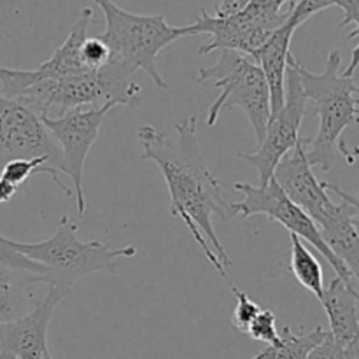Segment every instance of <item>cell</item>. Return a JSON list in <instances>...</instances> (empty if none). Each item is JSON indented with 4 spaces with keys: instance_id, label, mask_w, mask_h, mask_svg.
<instances>
[{
    "instance_id": "obj_7",
    "label": "cell",
    "mask_w": 359,
    "mask_h": 359,
    "mask_svg": "<svg viewBox=\"0 0 359 359\" xmlns=\"http://www.w3.org/2000/svg\"><path fill=\"white\" fill-rule=\"evenodd\" d=\"M205 81H214L219 88V97L207 109V125L212 128L221 112L238 107L251 121L256 142H262L270 119V91L255 60L242 53L221 51L212 67L198 69L196 83Z\"/></svg>"
},
{
    "instance_id": "obj_16",
    "label": "cell",
    "mask_w": 359,
    "mask_h": 359,
    "mask_svg": "<svg viewBox=\"0 0 359 359\" xmlns=\"http://www.w3.org/2000/svg\"><path fill=\"white\" fill-rule=\"evenodd\" d=\"M298 28L290 20L277 28L251 56L265 76L270 91V116L277 114L284 105V79L287 58L291 55V39Z\"/></svg>"
},
{
    "instance_id": "obj_26",
    "label": "cell",
    "mask_w": 359,
    "mask_h": 359,
    "mask_svg": "<svg viewBox=\"0 0 359 359\" xmlns=\"http://www.w3.org/2000/svg\"><path fill=\"white\" fill-rule=\"evenodd\" d=\"M305 359H359V344L342 346L328 333L326 339L318 344Z\"/></svg>"
},
{
    "instance_id": "obj_2",
    "label": "cell",
    "mask_w": 359,
    "mask_h": 359,
    "mask_svg": "<svg viewBox=\"0 0 359 359\" xmlns=\"http://www.w3.org/2000/svg\"><path fill=\"white\" fill-rule=\"evenodd\" d=\"M135 74L114 62L97 70L65 77H46L34 70L7 69L0 65V86L4 97L27 105L41 118L62 116L84 105L112 104L114 107H139L142 102Z\"/></svg>"
},
{
    "instance_id": "obj_25",
    "label": "cell",
    "mask_w": 359,
    "mask_h": 359,
    "mask_svg": "<svg viewBox=\"0 0 359 359\" xmlns=\"http://www.w3.org/2000/svg\"><path fill=\"white\" fill-rule=\"evenodd\" d=\"M277 318L272 311L269 309H262L258 316H256L255 321L251 323L248 330V335L252 340H258V342H265L266 346H276L280 342V333L276 326Z\"/></svg>"
},
{
    "instance_id": "obj_28",
    "label": "cell",
    "mask_w": 359,
    "mask_h": 359,
    "mask_svg": "<svg viewBox=\"0 0 359 359\" xmlns=\"http://www.w3.org/2000/svg\"><path fill=\"white\" fill-rule=\"evenodd\" d=\"M18 191H20V189L14 188V186H11L9 182H6L0 179V205H2V203L11 202Z\"/></svg>"
},
{
    "instance_id": "obj_3",
    "label": "cell",
    "mask_w": 359,
    "mask_h": 359,
    "mask_svg": "<svg viewBox=\"0 0 359 359\" xmlns=\"http://www.w3.org/2000/svg\"><path fill=\"white\" fill-rule=\"evenodd\" d=\"M342 55L337 49L328 53L326 67L321 74L305 69L294 56V69L300 76L302 88L314 104L319 118L318 135L307 139V160L312 168L330 172L342 156L349 165L356 161L358 149L349 151L344 140V132L349 126L358 125L359 119V91L354 72L358 67V48L353 49L349 67L340 72Z\"/></svg>"
},
{
    "instance_id": "obj_9",
    "label": "cell",
    "mask_w": 359,
    "mask_h": 359,
    "mask_svg": "<svg viewBox=\"0 0 359 359\" xmlns=\"http://www.w3.org/2000/svg\"><path fill=\"white\" fill-rule=\"evenodd\" d=\"M48 161L55 182L67 196L72 189L65 186L58 174H63V160L58 144L48 132L41 116L20 102L0 95V168L11 160Z\"/></svg>"
},
{
    "instance_id": "obj_1",
    "label": "cell",
    "mask_w": 359,
    "mask_h": 359,
    "mask_svg": "<svg viewBox=\"0 0 359 359\" xmlns=\"http://www.w3.org/2000/svg\"><path fill=\"white\" fill-rule=\"evenodd\" d=\"M142 160L154 161L170 193V212L179 217L205 258L228 283L231 259L217 238L212 217L230 221L233 207L224 200L221 182L207 167L196 133V118L189 116L175 123L170 132H160L153 125H144L137 133Z\"/></svg>"
},
{
    "instance_id": "obj_21",
    "label": "cell",
    "mask_w": 359,
    "mask_h": 359,
    "mask_svg": "<svg viewBox=\"0 0 359 359\" xmlns=\"http://www.w3.org/2000/svg\"><path fill=\"white\" fill-rule=\"evenodd\" d=\"M330 7H340L344 11V20L340 21L339 27H353L349 39H356L359 34V0H297L290 21L294 27L300 28L314 14Z\"/></svg>"
},
{
    "instance_id": "obj_29",
    "label": "cell",
    "mask_w": 359,
    "mask_h": 359,
    "mask_svg": "<svg viewBox=\"0 0 359 359\" xmlns=\"http://www.w3.org/2000/svg\"><path fill=\"white\" fill-rule=\"evenodd\" d=\"M0 359H16V358H14L13 354H9V353H4V351H2V353H0Z\"/></svg>"
},
{
    "instance_id": "obj_17",
    "label": "cell",
    "mask_w": 359,
    "mask_h": 359,
    "mask_svg": "<svg viewBox=\"0 0 359 359\" xmlns=\"http://www.w3.org/2000/svg\"><path fill=\"white\" fill-rule=\"evenodd\" d=\"M91 20H93V9L84 7L77 16L76 23L70 27L69 35L62 42V46L53 53L51 58L41 63L35 69V72L46 77H65L88 72L90 69H86L83 58H81V46H83L84 39L88 37V28H90Z\"/></svg>"
},
{
    "instance_id": "obj_24",
    "label": "cell",
    "mask_w": 359,
    "mask_h": 359,
    "mask_svg": "<svg viewBox=\"0 0 359 359\" xmlns=\"http://www.w3.org/2000/svg\"><path fill=\"white\" fill-rule=\"evenodd\" d=\"M0 266H7V269L21 270V272H30L34 276H37L42 283V273H44V269H42L39 263L32 262L27 256L21 255L20 251H16L14 248V241H9L4 235H0Z\"/></svg>"
},
{
    "instance_id": "obj_4",
    "label": "cell",
    "mask_w": 359,
    "mask_h": 359,
    "mask_svg": "<svg viewBox=\"0 0 359 359\" xmlns=\"http://www.w3.org/2000/svg\"><path fill=\"white\" fill-rule=\"evenodd\" d=\"M105 18V30L98 37L107 46L109 62L137 74L144 70L154 86L168 90L156 67L158 55L172 42L186 37L188 27H172L161 14H135L112 0H93Z\"/></svg>"
},
{
    "instance_id": "obj_11",
    "label": "cell",
    "mask_w": 359,
    "mask_h": 359,
    "mask_svg": "<svg viewBox=\"0 0 359 359\" xmlns=\"http://www.w3.org/2000/svg\"><path fill=\"white\" fill-rule=\"evenodd\" d=\"M112 109H114V105L105 104L100 107L74 109V111L63 112L62 116H56V118H42V123L60 147L63 160V174L72 179L79 217L86 214L83 175L88 153H90L95 140L98 139L102 125H104L105 118Z\"/></svg>"
},
{
    "instance_id": "obj_14",
    "label": "cell",
    "mask_w": 359,
    "mask_h": 359,
    "mask_svg": "<svg viewBox=\"0 0 359 359\" xmlns=\"http://www.w3.org/2000/svg\"><path fill=\"white\" fill-rule=\"evenodd\" d=\"M272 177L280 186L284 195L294 205L300 207L312 221L318 219L332 203L328 191L312 172L307 160V139L298 140L297 146L277 163Z\"/></svg>"
},
{
    "instance_id": "obj_30",
    "label": "cell",
    "mask_w": 359,
    "mask_h": 359,
    "mask_svg": "<svg viewBox=\"0 0 359 359\" xmlns=\"http://www.w3.org/2000/svg\"><path fill=\"white\" fill-rule=\"evenodd\" d=\"M46 359H53V358H51V356H48V358H46Z\"/></svg>"
},
{
    "instance_id": "obj_5",
    "label": "cell",
    "mask_w": 359,
    "mask_h": 359,
    "mask_svg": "<svg viewBox=\"0 0 359 359\" xmlns=\"http://www.w3.org/2000/svg\"><path fill=\"white\" fill-rule=\"evenodd\" d=\"M14 248L44 269L42 283L72 290L77 280L95 273H118V259L133 258L135 245L111 248L104 242H83L77 235V224L69 216L60 219L53 237L48 241L23 244L14 241Z\"/></svg>"
},
{
    "instance_id": "obj_27",
    "label": "cell",
    "mask_w": 359,
    "mask_h": 359,
    "mask_svg": "<svg viewBox=\"0 0 359 359\" xmlns=\"http://www.w3.org/2000/svg\"><path fill=\"white\" fill-rule=\"evenodd\" d=\"M81 58L86 69L97 70L107 63L109 49L100 41V37H86L81 46Z\"/></svg>"
},
{
    "instance_id": "obj_13",
    "label": "cell",
    "mask_w": 359,
    "mask_h": 359,
    "mask_svg": "<svg viewBox=\"0 0 359 359\" xmlns=\"http://www.w3.org/2000/svg\"><path fill=\"white\" fill-rule=\"evenodd\" d=\"M326 191L335 193L340 202H332L314 221L319 235L332 255L359 280V205L358 198L333 182H323Z\"/></svg>"
},
{
    "instance_id": "obj_8",
    "label": "cell",
    "mask_w": 359,
    "mask_h": 359,
    "mask_svg": "<svg viewBox=\"0 0 359 359\" xmlns=\"http://www.w3.org/2000/svg\"><path fill=\"white\" fill-rule=\"evenodd\" d=\"M233 189L242 195L241 202L231 203L235 216H241L244 219H248V217L262 216L263 214L269 219L283 224L290 231V235H297L300 241L309 242L332 265V269L335 270V273L340 279L347 280L351 284H358V280L347 272L346 266L326 248L314 221L284 195V191L273 181V177L265 186H258V188L252 184H248V182H235Z\"/></svg>"
},
{
    "instance_id": "obj_6",
    "label": "cell",
    "mask_w": 359,
    "mask_h": 359,
    "mask_svg": "<svg viewBox=\"0 0 359 359\" xmlns=\"http://www.w3.org/2000/svg\"><path fill=\"white\" fill-rule=\"evenodd\" d=\"M297 0H248L241 11L228 16L200 11L188 27L189 35L209 34L210 41L200 46V55L235 51L252 55L277 28L291 18Z\"/></svg>"
},
{
    "instance_id": "obj_22",
    "label": "cell",
    "mask_w": 359,
    "mask_h": 359,
    "mask_svg": "<svg viewBox=\"0 0 359 359\" xmlns=\"http://www.w3.org/2000/svg\"><path fill=\"white\" fill-rule=\"evenodd\" d=\"M35 174H48L55 181L53 172L49 170L48 161L42 160V158H35V160H11L4 163V167L0 168V179L9 182L11 186L18 189L23 188V184H27L28 179Z\"/></svg>"
},
{
    "instance_id": "obj_23",
    "label": "cell",
    "mask_w": 359,
    "mask_h": 359,
    "mask_svg": "<svg viewBox=\"0 0 359 359\" xmlns=\"http://www.w3.org/2000/svg\"><path fill=\"white\" fill-rule=\"evenodd\" d=\"M226 284L228 287H230L231 294L235 297V300H237L233 316H231V323H233V326L238 330V332L248 335L249 326H251V323L255 321L256 316L262 312V307H259L258 304H255V302L248 297V293H244L241 287L235 286L231 280H228Z\"/></svg>"
},
{
    "instance_id": "obj_20",
    "label": "cell",
    "mask_w": 359,
    "mask_h": 359,
    "mask_svg": "<svg viewBox=\"0 0 359 359\" xmlns=\"http://www.w3.org/2000/svg\"><path fill=\"white\" fill-rule=\"evenodd\" d=\"M328 332L323 326H318L309 333L291 332L290 328H284V335H280L279 344L276 346H266L251 359H305L318 344L326 339Z\"/></svg>"
},
{
    "instance_id": "obj_15",
    "label": "cell",
    "mask_w": 359,
    "mask_h": 359,
    "mask_svg": "<svg viewBox=\"0 0 359 359\" xmlns=\"http://www.w3.org/2000/svg\"><path fill=\"white\" fill-rule=\"evenodd\" d=\"M319 304L330 321V335L342 346L359 344V294L358 284H351L339 276L325 286Z\"/></svg>"
},
{
    "instance_id": "obj_18",
    "label": "cell",
    "mask_w": 359,
    "mask_h": 359,
    "mask_svg": "<svg viewBox=\"0 0 359 359\" xmlns=\"http://www.w3.org/2000/svg\"><path fill=\"white\" fill-rule=\"evenodd\" d=\"M41 284V279L30 272L0 266V323L27 314L32 287Z\"/></svg>"
},
{
    "instance_id": "obj_19",
    "label": "cell",
    "mask_w": 359,
    "mask_h": 359,
    "mask_svg": "<svg viewBox=\"0 0 359 359\" xmlns=\"http://www.w3.org/2000/svg\"><path fill=\"white\" fill-rule=\"evenodd\" d=\"M291 238V255H290V266L293 276L297 277L298 283L311 291L319 302H321L323 290H325V276H323V266L319 259L312 255L304 244V241L297 235H290Z\"/></svg>"
},
{
    "instance_id": "obj_10",
    "label": "cell",
    "mask_w": 359,
    "mask_h": 359,
    "mask_svg": "<svg viewBox=\"0 0 359 359\" xmlns=\"http://www.w3.org/2000/svg\"><path fill=\"white\" fill-rule=\"evenodd\" d=\"M307 102L300 76L294 69V56L291 53L284 79V105L277 114L270 116L258 149L255 153H238L242 161L259 172V186H265L272 179L277 163L300 140V128L307 112Z\"/></svg>"
},
{
    "instance_id": "obj_12",
    "label": "cell",
    "mask_w": 359,
    "mask_h": 359,
    "mask_svg": "<svg viewBox=\"0 0 359 359\" xmlns=\"http://www.w3.org/2000/svg\"><path fill=\"white\" fill-rule=\"evenodd\" d=\"M72 293L70 287L49 286L46 297L21 318L0 323V353H9L16 359H46L48 330L58 305Z\"/></svg>"
}]
</instances>
